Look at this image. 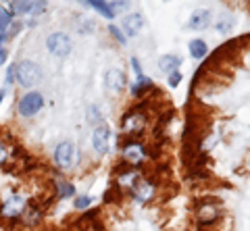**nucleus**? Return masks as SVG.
<instances>
[{
  "instance_id": "5701e85b",
  "label": "nucleus",
  "mask_w": 250,
  "mask_h": 231,
  "mask_svg": "<svg viewBox=\"0 0 250 231\" xmlns=\"http://www.w3.org/2000/svg\"><path fill=\"white\" fill-rule=\"evenodd\" d=\"M4 79H6V86H11V83L15 81V65L9 67V71H6V77H4Z\"/></svg>"
},
{
  "instance_id": "6ab92c4d",
  "label": "nucleus",
  "mask_w": 250,
  "mask_h": 231,
  "mask_svg": "<svg viewBox=\"0 0 250 231\" xmlns=\"http://www.w3.org/2000/svg\"><path fill=\"white\" fill-rule=\"evenodd\" d=\"M92 204V198L90 196H77L75 200H73V206H75V211H83V209H88V206Z\"/></svg>"
},
{
  "instance_id": "f8f14e48",
  "label": "nucleus",
  "mask_w": 250,
  "mask_h": 231,
  "mask_svg": "<svg viewBox=\"0 0 250 231\" xmlns=\"http://www.w3.org/2000/svg\"><path fill=\"white\" fill-rule=\"evenodd\" d=\"M208 23H210V13L200 9L190 17V23H188V25L192 29H205V27H208Z\"/></svg>"
},
{
  "instance_id": "f03ea898",
  "label": "nucleus",
  "mask_w": 250,
  "mask_h": 231,
  "mask_svg": "<svg viewBox=\"0 0 250 231\" xmlns=\"http://www.w3.org/2000/svg\"><path fill=\"white\" fill-rule=\"evenodd\" d=\"M15 79L23 88H34L42 79V69L34 60H21L15 65Z\"/></svg>"
},
{
  "instance_id": "bb28decb",
  "label": "nucleus",
  "mask_w": 250,
  "mask_h": 231,
  "mask_svg": "<svg viewBox=\"0 0 250 231\" xmlns=\"http://www.w3.org/2000/svg\"><path fill=\"white\" fill-rule=\"evenodd\" d=\"M6 58H9V52H6L2 46H0V67H2L4 63H6Z\"/></svg>"
},
{
  "instance_id": "b1692460",
  "label": "nucleus",
  "mask_w": 250,
  "mask_h": 231,
  "mask_svg": "<svg viewBox=\"0 0 250 231\" xmlns=\"http://www.w3.org/2000/svg\"><path fill=\"white\" fill-rule=\"evenodd\" d=\"M11 34H9V29H0V44H4V42H9L11 40Z\"/></svg>"
},
{
  "instance_id": "39448f33",
  "label": "nucleus",
  "mask_w": 250,
  "mask_h": 231,
  "mask_svg": "<svg viewBox=\"0 0 250 231\" xmlns=\"http://www.w3.org/2000/svg\"><path fill=\"white\" fill-rule=\"evenodd\" d=\"M111 142H113V132H111L108 125H98L96 129H94L92 146L98 154H106L108 150H111Z\"/></svg>"
},
{
  "instance_id": "6e6552de",
  "label": "nucleus",
  "mask_w": 250,
  "mask_h": 231,
  "mask_svg": "<svg viewBox=\"0 0 250 231\" xmlns=\"http://www.w3.org/2000/svg\"><path fill=\"white\" fill-rule=\"evenodd\" d=\"M144 154H146V150H144L142 142L129 140V142L123 144V156H125V160H127V163H131V165L140 163V160L144 158Z\"/></svg>"
},
{
  "instance_id": "9d476101",
  "label": "nucleus",
  "mask_w": 250,
  "mask_h": 231,
  "mask_svg": "<svg viewBox=\"0 0 250 231\" xmlns=\"http://www.w3.org/2000/svg\"><path fill=\"white\" fill-rule=\"evenodd\" d=\"M142 25H144L142 13H131L123 19V29L127 32V36H138L140 32H142Z\"/></svg>"
},
{
  "instance_id": "f257e3e1",
  "label": "nucleus",
  "mask_w": 250,
  "mask_h": 231,
  "mask_svg": "<svg viewBox=\"0 0 250 231\" xmlns=\"http://www.w3.org/2000/svg\"><path fill=\"white\" fill-rule=\"evenodd\" d=\"M29 200L25 194H21V192H9L2 202H0V219H9V221H15L19 219L23 211L27 209Z\"/></svg>"
},
{
  "instance_id": "c85d7f7f",
  "label": "nucleus",
  "mask_w": 250,
  "mask_h": 231,
  "mask_svg": "<svg viewBox=\"0 0 250 231\" xmlns=\"http://www.w3.org/2000/svg\"><path fill=\"white\" fill-rule=\"evenodd\" d=\"M248 167H250V160H248Z\"/></svg>"
},
{
  "instance_id": "423d86ee",
  "label": "nucleus",
  "mask_w": 250,
  "mask_h": 231,
  "mask_svg": "<svg viewBox=\"0 0 250 231\" xmlns=\"http://www.w3.org/2000/svg\"><path fill=\"white\" fill-rule=\"evenodd\" d=\"M75 156H77V152H75V146L71 142H61L57 148H54V163H57V167H61V169L71 167Z\"/></svg>"
},
{
  "instance_id": "393cba45",
  "label": "nucleus",
  "mask_w": 250,
  "mask_h": 231,
  "mask_svg": "<svg viewBox=\"0 0 250 231\" xmlns=\"http://www.w3.org/2000/svg\"><path fill=\"white\" fill-rule=\"evenodd\" d=\"M90 121H94V123H98V121H100V113H98V109H90Z\"/></svg>"
},
{
  "instance_id": "a878e982",
  "label": "nucleus",
  "mask_w": 250,
  "mask_h": 231,
  "mask_svg": "<svg viewBox=\"0 0 250 231\" xmlns=\"http://www.w3.org/2000/svg\"><path fill=\"white\" fill-rule=\"evenodd\" d=\"M131 67H134V71L138 77H142V69H140V63H138V58H131Z\"/></svg>"
},
{
  "instance_id": "7ed1b4c3",
  "label": "nucleus",
  "mask_w": 250,
  "mask_h": 231,
  "mask_svg": "<svg viewBox=\"0 0 250 231\" xmlns=\"http://www.w3.org/2000/svg\"><path fill=\"white\" fill-rule=\"evenodd\" d=\"M44 106V96L40 92H27L17 102V113L21 117H34V115Z\"/></svg>"
},
{
  "instance_id": "f3484780",
  "label": "nucleus",
  "mask_w": 250,
  "mask_h": 231,
  "mask_svg": "<svg viewBox=\"0 0 250 231\" xmlns=\"http://www.w3.org/2000/svg\"><path fill=\"white\" fill-rule=\"evenodd\" d=\"M54 186H57V192H59V198H71L75 194V188L69 186L65 179H57L54 181Z\"/></svg>"
},
{
  "instance_id": "4be33fe9",
  "label": "nucleus",
  "mask_w": 250,
  "mask_h": 231,
  "mask_svg": "<svg viewBox=\"0 0 250 231\" xmlns=\"http://www.w3.org/2000/svg\"><path fill=\"white\" fill-rule=\"evenodd\" d=\"M108 32H111L115 38H117V40H119L121 44H125V36L119 32V27H115V25H111V27H108Z\"/></svg>"
},
{
  "instance_id": "2eb2a0df",
  "label": "nucleus",
  "mask_w": 250,
  "mask_h": 231,
  "mask_svg": "<svg viewBox=\"0 0 250 231\" xmlns=\"http://www.w3.org/2000/svg\"><path fill=\"white\" fill-rule=\"evenodd\" d=\"M188 48H190V55H192L194 58H205V57H207V52H208L205 40H192Z\"/></svg>"
},
{
  "instance_id": "cd10ccee",
  "label": "nucleus",
  "mask_w": 250,
  "mask_h": 231,
  "mask_svg": "<svg viewBox=\"0 0 250 231\" xmlns=\"http://www.w3.org/2000/svg\"><path fill=\"white\" fill-rule=\"evenodd\" d=\"M2 98H4V90H0V102H2Z\"/></svg>"
},
{
  "instance_id": "a211bd4d",
  "label": "nucleus",
  "mask_w": 250,
  "mask_h": 231,
  "mask_svg": "<svg viewBox=\"0 0 250 231\" xmlns=\"http://www.w3.org/2000/svg\"><path fill=\"white\" fill-rule=\"evenodd\" d=\"M13 23V15L9 9H4L2 4H0V29H9Z\"/></svg>"
},
{
  "instance_id": "4468645a",
  "label": "nucleus",
  "mask_w": 250,
  "mask_h": 231,
  "mask_svg": "<svg viewBox=\"0 0 250 231\" xmlns=\"http://www.w3.org/2000/svg\"><path fill=\"white\" fill-rule=\"evenodd\" d=\"M85 6H92V9H96L106 19H115V15H117L111 2H85Z\"/></svg>"
},
{
  "instance_id": "412c9836",
  "label": "nucleus",
  "mask_w": 250,
  "mask_h": 231,
  "mask_svg": "<svg viewBox=\"0 0 250 231\" xmlns=\"http://www.w3.org/2000/svg\"><path fill=\"white\" fill-rule=\"evenodd\" d=\"M179 81H182V73H179V71H173V73H169V86H171V88L179 86Z\"/></svg>"
},
{
  "instance_id": "1a4fd4ad",
  "label": "nucleus",
  "mask_w": 250,
  "mask_h": 231,
  "mask_svg": "<svg viewBox=\"0 0 250 231\" xmlns=\"http://www.w3.org/2000/svg\"><path fill=\"white\" fill-rule=\"evenodd\" d=\"M104 83H106L108 90L121 92L125 88V83H127V79H125V75L119 71V69H108L106 75H104Z\"/></svg>"
},
{
  "instance_id": "dca6fc26",
  "label": "nucleus",
  "mask_w": 250,
  "mask_h": 231,
  "mask_svg": "<svg viewBox=\"0 0 250 231\" xmlns=\"http://www.w3.org/2000/svg\"><path fill=\"white\" fill-rule=\"evenodd\" d=\"M233 25H236V17L233 15H229V13H225L221 19L217 21V32H221V34H228V32H231L233 29Z\"/></svg>"
},
{
  "instance_id": "9b49d317",
  "label": "nucleus",
  "mask_w": 250,
  "mask_h": 231,
  "mask_svg": "<svg viewBox=\"0 0 250 231\" xmlns=\"http://www.w3.org/2000/svg\"><path fill=\"white\" fill-rule=\"evenodd\" d=\"M40 219H42V209L38 204H27V209L21 214V221L25 223V225H38Z\"/></svg>"
},
{
  "instance_id": "ddd939ff",
  "label": "nucleus",
  "mask_w": 250,
  "mask_h": 231,
  "mask_svg": "<svg viewBox=\"0 0 250 231\" xmlns=\"http://www.w3.org/2000/svg\"><path fill=\"white\" fill-rule=\"evenodd\" d=\"M179 65H182V58L175 57V55H165V57L159 58V69L165 73H173Z\"/></svg>"
},
{
  "instance_id": "0eeeda50",
  "label": "nucleus",
  "mask_w": 250,
  "mask_h": 231,
  "mask_svg": "<svg viewBox=\"0 0 250 231\" xmlns=\"http://www.w3.org/2000/svg\"><path fill=\"white\" fill-rule=\"evenodd\" d=\"M46 9V2H11L9 4V11L15 17H23V15H36Z\"/></svg>"
},
{
  "instance_id": "aec40b11",
  "label": "nucleus",
  "mask_w": 250,
  "mask_h": 231,
  "mask_svg": "<svg viewBox=\"0 0 250 231\" xmlns=\"http://www.w3.org/2000/svg\"><path fill=\"white\" fill-rule=\"evenodd\" d=\"M9 154H11V148L2 140H0V165H4L6 160H9Z\"/></svg>"
},
{
  "instance_id": "20e7f679",
  "label": "nucleus",
  "mask_w": 250,
  "mask_h": 231,
  "mask_svg": "<svg viewBox=\"0 0 250 231\" xmlns=\"http://www.w3.org/2000/svg\"><path fill=\"white\" fill-rule=\"evenodd\" d=\"M46 48H48V52L52 57H67L69 52H71L73 44H71V40H69L67 34L57 32V34L48 36V40H46Z\"/></svg>"
}]
</instances>
